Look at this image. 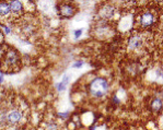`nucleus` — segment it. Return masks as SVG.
Listing matches in <instances>:
<instances>
[{
	"label": "nucleus",
	"mask_w": 163,
	"mask_h": 130,
	"mask_svg": "<svg viewBox=\"0 0 163 130\" xmlns=\"http://www.w3.org/2000/svg\"><path fill=\"white\" fill-rule=\"evenodd\" d=\"M137 24L141 28H150L157 24L158 22V13L154 9H149V8H143L139 10L137 13Z\"/></svg>",
	"instance_id": "obj_1"
},
{
	"label": "nucleus",
	"mask_w": 163,
	"mask_h": 130,
	"mask_svg": "<svg viewBox=\"0 0 163 130\" xmlns=\"http://www.w3.org/2000/svg\"><path fill=\"white\" fill-rule=\"evenodd\" d=\"M108 89H110L108 81L103 77L94 78L89 85L90 94H91L93 97H96V99L103 97V96L108 92Z\"/></svg>",
	"instance_id": "obj_2"
},
{
	"label": "nucleus",
	"mask_w": 163,
	"mask_h": 130,
	"mask_svg": "<svg viewBox=\"0 0 163 130\" xmlns=\"http://www.w3.org/2000/svg\"><path fill=\"white\" fill-rule=\"evenodd\" d=\"M112 32H113V28H112L111 24L104 20H102L94 25V30H93L92 34H94L100 40H105V38L111 36Z\"/></svg>",
	"instance_id": "obj_3"
},
{
	"label": "nucleus",
	"mask_w": 163,
	"mask_h": 130,
	"mask_svg": "<svg viewBox=\"0 0 163 130\" xmlns=\"http://www.w3.org/2000/svg\"><path fill=\"white\" fill-rule=\"evenodd\" d=\"M142 45H143V38L138 33H134L128 38V49L130 52H136V50L140 49Z\"/></svg>",
	"instance_id": "obj_4"
},
{
	"label": "nucleus",
	"mask_w": 163,
	"mask_h": 130,
	"mask_svg": "<svg viewBox=\"0 0 163 130\" xmlns=\"http://www.w3.org/2000/svg\"><path fill=\"white\" fill-rule=\"evenodd\" d=\"M115 12H116V8L115 6L111 4V3H107V4H104L100 8V11H98V16L102 20H111L113 16H115Z\"/></svg>",
	"instance_id": "obj_5"
},
{
	"label": "nucleus",
	"mask_w": 163,
	"mask_h": 130,
	"mask_svg": "<svg viewBox=\"0 0 163 130\" xmlns=\"http://www.w3.org/2000/svg\"><path fill=\"white\" fill-rule=\"evenodd\" d=\"M23 120V115L20 109H11L8 111V125L9 126H17V125L21 124Z\"/></svg>",
	"instance_id": "obj_6"
},
{
	"label": "nucleus",
	"mask_w": 163,
	"mask_h": 130,
	"mask_svg": "<svg viewBox=\"0 0 163 130\" xmlns=\"http://www.w3.org/2000/svg\"><path fill=\"white\" fill-rule=\"evenodd\" d=\"M19 61H20V58H19V55L16 50L9 49L5 55V64L9 67H14L18 65Z\"/></svg>",
	"instance_id": "obj_7"
},
{
	"label": "nucleus",
	"mask_w": 163,
	"mask_h": 130,
	"mask_svg": "<svg viewBox=\"0 0 163 130\" xmlns=\"http://www.w3.org/2000/svg\"><path fill=\"white\" fill-rule=\"evenodd\" d=\"M10 8H11V14L13 18H20L24 12V6L21 1H10Z\"/></svg>",
	"instance_id": "obj_8"
},
{
	"label": "nucleus",
	"mask_w": 163,
	"mask_h": 130,
	"mask_svg": "<svg viewBox=\"0 0 163 130\" xmlns=\"http://www.w3.org/2000/svg\"><path fill=\"white\" fill-rule=\"evenodd\" d=\"M76 8L74 6H71L70 3H62V6L59 7V13L62 14L64 18H72L76 14Z\"/></svg>",
	"instance_id": "obj_9"
},
{
	"label": "nucleus",
	"mask_w": 163,
	"mask_h": 130,
	"mask_svg": "<svg viewBox=\"0 0 163 130\" xmlns=\"http://www.w3.org/2000/svg\"><path fill=\"white\" fill-rule=\"evenodd\" d=\"M10 16H12L10 3L0 1V20H8Z\"/></svg>",
	"instance_id": "obj_10"
},
{
	"label": "nucleus",
	"mask_w": 163,
	"mask_h": 130,
	"mask_svg": "<svg viewBox=\"0 0 163 130\" xmlns=\"http://www.w3.org/2000/svg\"><path fill=\"white\" fill-rule=\"evenodd\" d=\"M150 107H151V111L158 114V113H160L163 108V101L160 99V97H154L150 103Z\"/></svg>",
	"instance_id": "obj_11"
},
{
	"label": "nucleus",
	"mask_w": 163,
	"mask_h": 130,
	"mask_svg": "<svg viewBox=\"0 0 163 130\" xmlns=\"http://www.w3.org/2000/svg\"><path fill=\"white\" fill-rule=\"evenodd\" d=\"M8 125V113L5 111H0V127Z\"/></svg>",
	"instance_id": "obj_12"
},
{
	"label": "nucleus",
	"mask_w": 163,
	"mask_h": 130,
	"mask_svg": "<svg viewBox=\"0 0 163 130\" xmlns=\"http://www.w3.org/2000/svg\"><path fill=\"white\" fill-rule=\"evenodd\" d=\"M22 32H23L24 34H26V35L33 34V25H32L31 23H28L24 28H22Z\"/></svg>",
	"instance_id": "obj_13"
},
{
	"label": "nucleus",
	"mask_w": 163,
	"mask_h": 130,
	"mask_svg": "<svg viewBox=\"0 0 163 130\" xmlns=\"http://www.w3.org/2000/svg\"><path fill=\"white\" fill-rule=\"evenodd\" d=\"M56 87H57L58 92H64L66 90V87H67V84H65L64 82H59V83H57Z\"/></svg>",
	"instance_id": "obj_14"
},
{
	"label": "nucleus",
	"mask_w": 163,
	"mask_h": 130,
	"mask_svg": "<svg viewBox=\"0 0 163 130\" xmlns=\"http://www.w3.org/2000/svg\"><path fill=\"white\" fill-rule=\"evenodd\" d=\"M46 130H59V126L56 123H50V124H48V126H47Z\"/></svg>",
	"instance_id": "obj_15"
},
{
	"label": "nucleus",
	"mask_w": 163,
	"mask_h": 130,
	"mask_svg": "<svg viewBox=\"0 0 163 130\" xmlns=\"http://www.w3.org/2000/svg\"><path fill=\"white\" fill-rule=\"evenodd\" d=\"M83 65H84V61H83V60H78V61H76L74 64V68L79 69V68H81Z\"/></svg>",
	"instance_id": "obj_16"
},
{
	"label": "nucleus",
	"mask_w": 163,
	"mask_h": 130,
	"mask_svg": "<svg viewBox=\"0 0 163 130\" xmlns=\"http://www.w3.org/2000/svg\"><path fill=\"white\" fill-rule=\"evenodd\" d=\"M83 30L82 28H79V30H76V31L74 32V38L77 40V38H79V37L81 36V34H82Z\"/></svg>",
	"instance_id": "obj_17"
},
{
	"label": "nucleus",
	"mask_w": 163,
	"mask_h": 130,
	"mask_svg": "<svg viewBox=\"0 0 163 130\" xmlns=\"http://www.w3.org/2000/svg\"><path fill=\"white\" fill-rule=\"evenodd\" d=\"M58 117H62V118H67L69 116V111H65V113H58Z\"/></svg>",
	"instance_id": "obj_18"
},
{
	"label": "nucleus",
	"mask_w": 163,
	"mask_h": 130,
	"mask_svg": "<svg viewBox=\"0 0 163 130\" xmlns=\"http://www.w3.org/2000/svg\"><path fill=\"white\" fill-rule=\"evenodd\" d=\"M69 80H70V77H69V75H65V77H64V79H62V82H64L65 84H67L68 82H69Z\"/></svg>",
	"instance_id": "obj_19"
},
{
	"label": "nucleus",
	"mask_w": 163,
	"mask_h": 130,
	"mask_svg": "<svg viewBox=\"0 0 163 130\" xmlns=\"http://www.w3.org/2000/svg\"><path fill=\"white\" fill-rule=\"evenodd\" d=\"M112 101H113V103H114V104H119V99H117V96H116V95L113 96V99H112Z\"/></svg>",
	"instance_id": "obj_20"
},
{
	"label": "nucleus",
	"mask_w": 163,
	"mask_h": 130,
	"mask_svg": "<svg viewBox=\"0 0 163 130\" xmlns=\"http://www.w3.org/2000/svg\"><path fill=\"white\" fill-rule=\"evenodd\" d=\"M3 28H5V32H6V34H9V33H10V28H8V26H3Z\"/></svg>",
	"instance_id": "obj_21"
},
{
	"label": "nucleus",
	"mask_w": 163,
	"mask_h": 130,
	"mask_svg": "<svg viewBox=\"0 0 163 130\" xmlns=\"http://www.w3.org/2000/svg\"><path fill=\"white\" fill-rule=\"evenodd\" d=\"M2 81H3V77H2V75H0V83H1Z\"/></svg>",
	"instance_id": "obj_22"
}]
</instances>
